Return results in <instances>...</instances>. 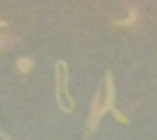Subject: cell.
<instances>
[{"instance_id": "8992f818", "label": "cell", "mask_w": 157, "mask_h": 140, "mask_svg": "<svg viewBox=\"0 0 157 140\" xmlns=\"http://www.w3.org/2000/svg\"><path fill=\"white\" fill-rule=\"evenodd\" d=\"M111 111H113V114H114V117H116V120H117V122H120V123H123V125H129V120H128V119L120 112V111H117L116 108H113Z\"/></svg>"}, {"instance_id": "ba28073f", "label": "cell", "mask_w": 157, "mask_h": 140, "mask_svg": "<svg viewBox=\"0 0 157 140\" xmlns=\"http://www.w3.org/2000/svg\"><path fill=\"white\" fill-rule=\"evenodd\" d=\"M6 26H8V23L5 20H0V28H6Z\"/></svg>"}, {"instance_id": "3957f363", "label": "cell", "mask_w": 157, "mask_h": 140, "mask_svg": "<svg viewBox=\"0 0 157 140\" xmlns=\"http://www.w3.org/2000/svg\"><path fill=\"white\" fill-rule=\"evenodd\" d=\"M100 109H102V93L97 91V94L94 96V100L91 103V114H90V119H88V134L94 132L100 123V119H102V114H100Z\"/></svg>"}, {"instance_id": "277c9868", "label": "cell", "mask_w": 157, "mask_h": 140, "mask_svg": "<svg viewBox=\"0 0 157 140\" xmlns=\"http://www.w3.org/2000/svg\"><path fill=\"white\" fill-rule=\"evenodd\" d=\"M137 20H139V13H137V8H134V6H129L128 17H125V19H120V20H114V22H113V25H114V26L128 28V26H134Z\"/></svg>"}, {"instance_id": "7a4b0ae2", "label": "cell", "mask_w": 157, "mask_h": 140, "mask_svg": "<svg viewBox=\"0 0 157 140\" xmlns=\"http://www.w3.org/2000/svg\"><path fill=\"white\" fill-rule=\"evenodd\" d=\"M114 102H116V86H114V79H113V73L108 71L106 77H105V100L102 103V109L100 114L102 117L111 111L114 108Z\"/></svg>"}, {"instance_id": "6da1fadb", "label": "cell", "mask_w": 157, "mask_h": 140, "mask_svg": "<svg viewBox=\"0 0 157 140\" xmlns=\"http://www.w3.org/2000/svg\"><path fill=\"white\" fill-rule=\"evenodd\" d=\"M68 77H69V69L66 62L59 60L56 63V99L59 108L66 114L69 112V109L74 111V100L68 91Z\"/></svg>"}, {"instance_id": "9c48e42d", "label": "cell", "mask_w": 157, "mask_h": 140, "mask_svg": "<svg viewBox=\"0 0 157 140\" xmlns=\"http://www.w3.org/2000/svg\"><path fill=\"white\" fill-rule=\"evenodd\" d=\"M2 45H3V39L0 37V48H2Z\"/></svg>"}, {"instance_id": "5b68a950", "label": "cell", "mask_w": 157, "mask_h": 140, "mask_svg": "<svg viewBox=\"0 0 157 140\" xmlns=\"http://www.w3.org/2000/svg\"><path fill=\"white\" fill-rule=\"evenodd\" d=\"M16 66L22 74H28L33 69V60L29 57H19L16 60Z\"/></svg>"}, {"instance_id": "52a82bcc", "label": "cell", "mask_w": 157, "mask_h": 140, "mask_svg": "<svg viewBox=\"0 0 157 140\" xmlns=\"http://www.w3.org/2000/svg\"><path fill=\"white\" fill-rule=\"evenodd\" d=\"M0 137H2L3 140H11V137H10V135H6V134H5V132H2V131H0Z\"/></svg>"}]
</instances>
